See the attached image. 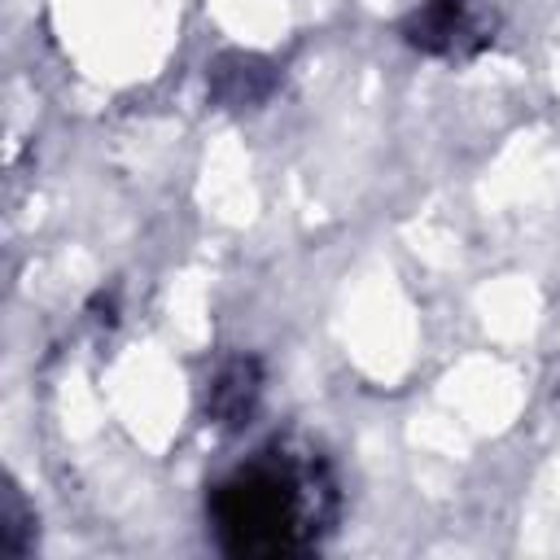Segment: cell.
I'll return each mask as SVG.
<instances>
[{
    "mask_svg": "<svg viewBox=\"0 0 560 560\" xmlns=\"http://www.w3.org/2000/svg\"><path fill=\"white\" fill-rule=\"evenodd\" d=\"M31 534H35L31 512H26L22 499L9 490V494H4V512H0V547H4L9 556H22V551L31 547Z\"/></svg>",
    "mask_w": 560,
    "mask_h": 560,
    "instance_id": "5b68a950",
    "label": "cell"
},
{
    "mask_svg": "<svg viewBox=\"0 0 560 560\" xmlns=\"http://www.w3.org/2000/svg\"><path fill=\"white\" fill-rule=\"evenodd\" d=\"M402 35L438 57H464L490 44L486 22L477 18L472 0H420V9L407 18Z\"/></svg>",
    "mask_w": 560,
    "mask_h": 560,
    "instance_id": "7a4b0ae2",
    "label": "cell"
},
{
    "mask_svg": "<svg viewBox=\"0 0 560 560\" xmlns=\"http://www.w3.org/2000/svg\"><path fill=\"white\" fill-rule=\"evenodd\" d=\"M337 512V486L315 451L271 446L210 494V521L232 556H293L319 542Z\"/></svg>",
    "mask_w": 560,
    "mask_h": 560,
    "instance_id": "6da1fadb",
    "label": "cell"
},
{
    "mask_svg": "<svg viewBox=\"0 0 560 560\" xmlns=\"http://www.w3.org/2000/svg\"><path fill=\"white\" fill-rule=\"evenodd\" d=\"M258 394H262V368H258V359L236 354V359H228V363L210 376L206 416H210L214 424H223V429H236V424H245V416L254 411Z\"/></svg>",
    "mask_w": 560,
    "mask_h": 560,
    "instance_id": "3957f363",
    "label": "cell"
},
{
    "mask_svg": "<svg viewBox=\"0 0 560 560\" xmlns=\"http://www.w3.org/2000/svg\"><path fill=\"white\" fill-rule=\"evenodd\" d=\"M210 92H214L223 105H232V109L258 105V101L271 92V66L258 61V57H249V52H228V57L214 61V70H210Z\"/></svg>",
    "mask_w": 560,
    "mask_h": 560,
    "instance_id": "277c9868",
    "label": "cell"
}]
</instances>
